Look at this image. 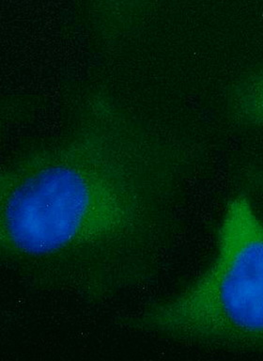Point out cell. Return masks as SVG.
Wrapping results in <instances>:
<instances>
[{"label":"cell","mask_w":263,"mask_h":361,"mask_svg":"<svg viewBox=\"0 0 263 361\" xmlns=\"http://www.w3.org/2000/svg\"><path fill=\"white\" fill-rule=\"evenodd\" d=\"M27 152L1 175L2 258L39 287L101 302L149 283L174 241L190 151L118 118Z\"/></svg>","instance_id":"obj_1"},{"label":"cell","mask_w":263,"mask_h":361,"mask_svg":"<svg viewBox=\"0 0 263 361\" xmlns=\"http://www.w3.org/2000/svg\"><path fill=\"white\" fill-rule=\"evenodd\" d=\"M123 324L197 345L263 353V220L247 196L228 202L204 271Z\"/></svg>","instance_id":"obj_2"},{"label":"cell","mask_w":263,"mask_h":361,"mask_svg":"<svg viewBox=\"0 0 263 361\" xmlns=\"http://www.w3.org/2000/svg\"><path fill=\"white\" fill-rule=\"evenodd\" d=\"M231 110L236 120L263 126V70L245 79L233 96Z\"/></svg>","instance_id":"obj_3"},{"label":"cell","mask_w":263,"mask_h":361,"mask_svg":"<svg viewBox=\"0 0 263 361\" xmlns=\"http://www.w3.org/2000/svg\"><path fill=\"white\" fill-rule=\"evenodd\" d=\"M248 188L263 193V171H252L247 175Z\"/></svg>","instance_id":"obj_4"}]
</instances>
